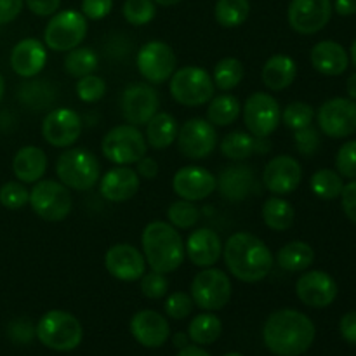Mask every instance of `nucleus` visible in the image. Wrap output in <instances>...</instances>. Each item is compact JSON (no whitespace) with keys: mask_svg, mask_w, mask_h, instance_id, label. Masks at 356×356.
I'll use <instances>...</instances> for the list:
<instances>
[{"mask_svg":"<svg viewBox=\"0 0 356 356\" xmlns=\"http://www.w3.org/2000/svg\"><path fill=\"white\" fill-rule=\"evenodd\" d=\"M82 132V120L75 110L70 108H56L49 111L42 122V136L45 141L56 148H68Z\"/></svg>","mask_w":356,"mask_h":356,"instance_id":"f3484780","label":"nucleus"},{"mask_svg":"<svg viewBox=\"0 0 356 356\" xmlns=\"http://www.w3.org/2000/svg\"><path fill=\"white\" fill-rule=\"evenodd\" d=\"M177 148L186 159L202 160L211 155L218 146L216 127L205 118H191L177 131Z\"/></svg>","mask_w":356,"mask_h":356,"instance_id":"ddd939ff","label":"nucleus"},{"mask_svg":"<svg viewBox=\"0 0 356 356\" xmlns=\"http://www.w3.org/2000/svg\"><path fill=\"white\" fill-rule=\"evenodd\" d=\"M169 80L174 101L183 106H202L214 97V80L200 66H183Z\"/></svg>","mask_w":356,"mask_h":356,"instance_id":"0eeeda50","label":"nucleus"},{"mask_svg":"<svg viewBox=\"0 0 356 356\" xmlns=\"http://www.w3.org/2000/svg\"><path fill=\"white\" fill-rule=\"evenodd\" d=\"M249 0H218L214 9L216 21L225 28H236L249 17Z\"/></svg>","mask_w":356,"mask_h":356,"instance_id":"c9c22d12","label":"nucleus"},{"mask_svg":"<svg viewBox=\"0 0 356 356\" xmlns=\"http://www.w3.org/2000/svg\"><path fill=\"white\" fill-rule=\"evenodd\" d=\"M106 94V82L97 75H87L76 82V96L83 103H96Z\"/></svg>","mask_w":356,"mask_h":356,"instance_id":"c03bdc74","label":"nucleus"},{"mask_svg":"<svg viewBox=\"0 0 356 356\" xmlns=\"http://www.w3.org/2000/svg\"><path fill=\"white\" fill-rule=\"evenodd\" d=\"M108 273L120 282H136L146 273V259L131 243H115L104 254Z\"/></svg>","mask_w":356,"mask_h":356,"instance_id":"6ab92c4d","label":"nucleus"},{"mask_svg":"<svg viewBox=\"0 0 356 356\" xmlns=\"http://www.w3.org/2000/svg\"><path fill=\"white\" fill-rule=\"evenodd\" d=\"M24 0H0V26L10 23L23 10Z\"/></svg>","mask_w":356,"mask_h":356,"instance_id":"6e6d98bb","label":"nucleus"},{"mask_svg":"<svg viewBox=\"0 0 356 356\" xmlns=\"http://www.w3.org/2000/svg\"><path fill=\"white\" fill-rule=\"evenodd\" d=\"M3 92H6V82H3L2 75H0V101H2V97H3Z\"/></svg>","mask_w":356,"mask_h":356,"instance_id":"69168bd1","label":"nucleus"},{"mask_svg":"<svg viewBox=\"0 0 356 356\" xmlns=\"http://www.w3.org/2000/svg\"><path fill=\"white\" fill-rule=\"evenodd\" d=\"M193 312V299L186 292H174L165 301V313L174 320H184Z\"/></svg>","mask_w":356,"mask_h":356,"instance_id":"49530a36","label":"nucleus"},{"mask_svg":"<svg viewBox=\"0 0 356 356\" xmlns=\"http://www.w3.org/2000/svg\"><path fill=\"white\" fill-rule=\"evenodd\" d=\"M167 218H169L170 225L177 229H190L200 221V211L193 202L188 200H177L170 204L169 211H167Z\"/></svg>","mask_w":356,"mask_h":356,"instance_id":"a19ab883","label":"nucleus"},{"mask_svg":"<svg viewBox=\"0 0 356 356\" xmlns=\"http://www.w3.org/2000/svg\"><path fill=\"white\" fill-rule=\"evenodd\" d=\"M312 65L322 75L337 76L350 65L346 49L334 40H322L312 49Z\"/></svg>","mask_w":356,"mask_h":356,"instance_id":"a878e982","label":"nucleus"},{"mask_svg":"<svg viewBox=\"0 0 356 356\" xmlns=\"http://www.w3.org/2000/svg\"><path fill=\"white\" fill-rule=\"evenodd\" d=\"M225 356H243V355H240V353H228V355H225Z\"/></svg>","mask_w":356,"mask_h":356,"instance_id":"774afa93","label":"nucleus"},{"mask_svg":"<svg viewBox=\"0 0 356 356\" xmlns=\"http://www.w3.org/2000/svg\"><path fill=\"white\" fill-rule=\"evenodd\" d=\"M287 17L291 28L298 33H318L332 17V2L330 0H291Z\"/></svg>","mask_w":356,"mask_h":356,"instance_id":"2eb2a0df","label":"nucleus"},{"mask_svg":"<svg viewBox=\"0 0 356 356\" xmlns=\"http://www.w3.org/2000/svg\"><path fill=\"white\" fill-rule=\"evenodd\" d=\"M313 118H315V110L312 104L302 103V101H294V103L287 104L285 110L282 111V122L285 127L292 129V131H299L308 125H312Z\"/></svg>","mask_w":356,"mask_h":356,"instance_id":"79ce46f5","label":"nucleus"},{"mask_svg":"<svg viewBox=\"0 0 356 356\" xmlns=\"http://www.w3.org/2000/svg\"><path fill=\"white\" fill-rule=\"evenodd\" d=\"M296 294L309 308H327L337 298V284L325 271H308L296 284Z\"/></svg>","mask_w":356,"mask_h":356,"instance_id":"412c9836","label":"nucleus"},{"mask_svg":"<svg viewBox=\"0 0 356 356\" xmlns=\"http://www.w3.org/2000/svg\"><path fill=\"white\" fill-rule=\"evenodd\" d=\"M56 174L66 188L87 191L96 186L101 177V167L96 156L82 148L66 149L56 162Z\"/></svg>","mask_w":356,"mask_h":356,"instance_id":"39448f33","label":"nucleus"},{"mask_svg":"<svg viewBox=\"0 0 356 356\" xmlns=\"http://www.w3.org/2000/svg\"><path fill=\"white\" fill-rule=\"evenodd\" d=\"M351 61H353V65L356 66V40L353 42V45H351Z\"/></svg>","mask_w":356,"mask_h":356,"instance_id":"338daca9","label":"nucleus"},{"mask_svg":"<svg viewBox=\"0 0 356 356\" xmlns=\"http://www.w3.org/2000/svg\"><path fill=\"white\" fill-rule=\"evenodd\" d=\"M233 294L232 280L218 268H205L191 282V299L205 312H218L229 302Z\"/></svg>","mask_w":356,"mask_h":356,"instance_id":"9d476101","label":"nucleus"},{"mask_svg":"<svg viewBox=\"0 0 356 356\" xmlns=\"http://www.w3.org/2000/svg\"><path fill=\"white\" fill-rule=\"evenodd\" d=\"M312 191L322 200H334V198L341 197L344 183L341 174L334 172L330 169H322L312 176Z\"/></svg>","mask_w":356,"mask_h":356,"instance_id":"58836bf2","label":"nucleus"},{"mask_svg":"<svg viewBox=\"0 0 356 356\" xmlns=\"http://www.w3.org/2000/svg\"><path fill=\"white\" fill-rule=\"evenodd\" d=\"M346 89H348V94H350L351 99L356 101V73H355V75H351L350 79H348Z\"/></svg>","mask_w":356,"mask_h":356,"instance_id":"680f3d73","label":"nucleus"},{"mask_svg":"<svg viewBox=\"0 0 356 356\" xmlns=\"http://www.w3.org/2000/svg\"><path fill=\"white\" fill-rule=\"evenodd\" d=\"M87 35V17L75 9L52 14L44 31V40L56 52H68L79 47Z\"/></svg>","mask_w":356,"mask_h":356,"instance_id":"6e6552de","label":"nucleus"},{"mask_svg":"<svg viewBox=\"0 0 356 356\" xmlns=\"http://www.w3.org/2000/svg\"><path fill=\"white\" fill-rule=\"evenodd\" d=\"M188 339H190V337H186L184 334H176V336H174V344L183 350V348L188 346Z\"/></svg>","mask_w":356,"mask_h":356,"instance_id":"e2e57ef3","label":"nucleus"},{"mask_svg":"<svg viewBox=\"0 0 356 356\" xmlns=\"http://www.w3.org/2000/svg\"><path fill=\"white\" fill-rule=\"evenodd\" d=\"M341 336L348 341L350 344L356 346V312H350L341 318L339 323Z\"/></svg>","mask_w":356,"mask_h":356,"instance_id":"4d7b16f0","label":"nucleus"},{"mask_svg":"<svg viewBox=\"0 0 356 356\" xmlns=\"http://www.w3.org/2000/svg\"><path fill=\"white\" fill-rule=\"evenodd\" d=\"M245 75V68H243L242 61L236 58H225L216 65L214 75V86L221 90H232L243 80Z\"/></svg>","mask_w":356,"mask_h":356,"instance_id":"4c0bfd02","label":"nucleus"},{"mask_svg":"<svg viewBox=\"0 0 356 356\" xmlns=\"http://www.w3.org/2000/svg\"><path fill=\"white\" fill-rule=\"evenodd\" d=\"M261 214H263L264 225L275 232H287L292 228L296 219L294 207L280 197L268 198L264 202Z\"/></svg>","mask_w":356,"mask_h":356,"instance_id":"473e14b6","label":"nucleus"},{"mask_svg":"<svg viewBox=\"0 0 356 356\" xmlns=\"http://www.w3.org/2000/svg\"><path fill=\"white\" fill-rule=\"evenodd\" d=\"M271 145L268 138H254L252 134L247 132L236 131L232 134H226L221 141V153L229 160L235 162H242L252 156L254 153H264L270 152Z\"/></svg>","mask_w":356,"mask_h":356,"instance_id":"bb28decb","label":"nucleus"},{"mask_svg":"<svg viewBox=\"0 0 356 356\" xmlns=\"http://www.w3.org/2000/svg\"><path fill=\"white\" fill-rule=\"evenodd\" d=\"M318 125L325 136L343 139L356 132V101L346 97H334L320 106Z\"/></svg>","mask_w":356,"mask_h":356,"instance_id":"4468645a","label":"nucleus"},{"mask_svg":"<svg viewBox=\"0 0 356 356\" xmlns=\"http://www.w3.org/2000/svg\"><path fill=\"white\" fill-rule=\"evenodd\" d=\"M122 13L129 24L145 26L155 17L156 7L153 0H125Z\"/></svg>","mask_w":356,"mask_h":356,"instance_id":"37998d69","label":"nucleus"},{"mask_svg":"<svg viewBox=\"0 0 356 356\" xmlns=\"http://www.w3.org/2000/svg\"><path fill=\"white\" fill-rule=\"evenodd\" d=\"M177 356H211L205 350H202L200 346H186L177 353Z\"/></svg>","mask_w":356,"mask_h":356,"instance_id":"052dcab7","label":"nucleus"},{"mask_svg":"<svg viewBox=\"0 0 356 356\" xmlns=\"http://www.w3.org/2000/svg\"><path fill=\"white\" fill-rule=\"evenodd\" d=\"M334 9L339 16H353L356 14V0H334Z\"/></svg>","mask_w":356,"mask_h":356,"instance_id":"bf43d9fd","label":"nucleus"},{"mask_svg":"<svg viewBox=\"0 0 356 356\" xmlns=\"http://www.w3.org/2000/svg\"><path fill=\"white\" fill-rule=\"evenodd\" d=\"M254 184V172L247 165H232L218 179L219 193L229 202H242L249 197Z\"/></svg>","mask_w":356,"mask_h":356,"instance_id":"cd10ccee","label":"nucleus"},{"mask_svg":"<svg viewBox=\"0 0 356 356\" xmlns=\"http://www.w3.org/2000/svg\"><path fill=\"white\" fill-rule=\"evenodd\" d=\"M30 205L35 214L49 222H59L72 212L73 200L68 188L63 183L40 179L30 191Z\"/></svg>","mask_w":356,"mask_h":356,"instance_id":"1a4fd4ad","label":"nucleus"},{"mask_svg":"<svg viewBox=\"0 0 356 356\" xmlns=\"http://www.w3.org/2000/svg\"><path fill=\"white\" fill-rule=\"evenodd\" d=\"M302 179V167L294 156L278 155L266 163L263 183L273 195H289L298 190Z\"/></svg>","mask_w":356,"mask_h":356,"instance_id":"aec40b11","label":"nucleus"},{"mask_svg":"<svg viewBox=\"0 0 356 356\" xmlns=\"http://www.w3.org/2000/svg\"><path fill=\"white\" fill-rule=\"evenodd\" d=\"M177 122L170 113H156L152 120L146 124V143L153 149H165L176 141L177 138Z\"/></svg>","mask_w":356,"mask_h":356,"instance_id":"7c9ffc66","label":"nucleus"},{"mask_svg":"<svg viewBox=\"0 0 356 356\" xmlns=\"http://www.w3.org/2000/svg\"><path fill=\"white\" fill-rule=\"evenodd\" d=\"M139 174L127 165H118L101 177L99 191L103 198L113 204L127 202L138 193Z\"/></svg>","mask_w":356,"mask_h":356,"instance_id":"5701e85b","label":"nucleus"},{"mask_svg":"<svg viewBox=\"0 0 356 356\" xmlns=\"http://www.w3.org/2000/svg\"><path fill=\"white\" fill-rule=\"evenodd\" d=\"M113 0H82V14L89 19L99 21L111 13Z\"/></svg>","mask_w":356,"mask_h":356,"instance_id":"3c124183","label":"nucleus"},{"mask_svg":"<svg viewBox=\"0 0 356 356\" xmlns=\"http://www.w3.org/2000/svg\"><path fill=\"white\" fill-rule=\"evenodd\" d=\"M28 6V9L31 10L37 16H52V14L58 13L59 6H61V0H24Z\"/></svg>","mask_w":356,"mask_h":356,"instance_id":"5fc2aeb1","label":"nucleus"},{"mask_svg":"<svg viewBox=\"0 0 356 356\" xmlns=\"http://www.w3.org/2000/svg\"><path fill=\"white\" fill-rule=\"evenodd\" d=\"M341 202H343L344 214L356 225V179L350 184H344L341 191Z\"/></svg>","mask_w":356,"mask_h":356,"instance_id":"864d4df0","label":"nucleus"},{"mask_svg":"<svg viewBox=\"0 0 356 356\" xmlns=\"http://www.w3.org/2000/svg\"><path fill=\"white\" fill-rule=\"evenodd\" d=\"M242 113L240 101L232 94H219L212 97L207 108V120L214 127H228Z\"/></svg>","mask_w":356,"mask_h":356,"instance_id":"72a5a7b5","label":"nucleus"},{"mask_svg":"<svg viewBox=\"0 0 356 356\" xmlns=\"http://www.w3.org/2000/svg\"><path fill=\"white\" fill-rule=\"evenodd\" d=\"M263 82L270 90H284L298 76V65L292 58L285 54H275L264 63L263 66Z\"/></svg>","mask_w":356,"mask_h":356,"instance_id":"c756f323","label":"nucleus"},{"mask_svg":"<svg viewBox=\"0 0 356 356\" xmlns=\"http://www.w3.org/2000/svg\"><path fill=\"white\" fill-rule=\"evenodd\" d=\"M131 334L141 346L160 348L167 343L170 329L167 320L153 309L138 312L131 320Z\"/></svg>","mask_w":356,"mask_h":356,"instance_id":"4be33fe9","label":"nucleus"},{"mask_svg":"<svg viewBox=\"0 0 356 356\" xmlns=\"http://www.w3.org/2000/svg\"><path fill=\"white\" fill-rule=\"evenodd\" d=\"M35 336L49 350L73 351L82 343L83 329L79 318L72 313L52 309L38 320Z\"/></svg>","mask_w":356,"mask_h":356,"instance_id":"20e7f679","label":"nucleus"},{"mask_svg":"<svg viewBox=\"0 0 356 356\" xmlns=\"http://www.w3.org/2000/svg\"><path fill=\"white\" fill-rule=\"evenodd\" d=\"M172 190L183 200L200 202L218 190V177L204 167L188 165L174 174Z\"/></svg>","mask_w":356,"mask_h":356,"instance_id":"a211bd4d","label":"nucleus"},{"mask_svg":"<svg viewBox=\"0 0 356 356\" xmlns=\"http://www.w3.org/2000/svg\"><path fill=\"white\" fill-rule=\"evenodd\" d=\"M136 65L143 79L149 83H163L176 72L177 58L169 44L160 40L146 42L136 56Z\"/></svg>","mask_w":356,"mask_h":356,"instance_id":"f8f14e48","label":"nucleus"},{"mask_svg":"<svg viewBox=\"0 0 356 356\" xmlns=\"http://www.w3.org/2000/svg\"><path fill=\"white\" fill-rule=\"evenodd\" d=\"M30 200V191L16 181H9L0 188V204L10 211H17V209L24 207Z\"/></svg>","mask_w":356,"mask_h":356,"instance_id":"a18cd8bd","label":"nucleus"},{"mask_svg":"<svg viewBox=\"0 0 356 356\" xmlns=\"http://www.w3.org/2000/svg\"><path fill=\"white\" fill-rule=\"evenodd\" d=\"M243 124L254 138H270L282 122V110L271 94L254 92L242 106Z\"/></svg>","mask_w":356,"mask_h":356,"instance_id":"9b49d317","label":"nucleus"},{"mask_svg":"<svg viewBox=\"0 0 356 356\" xmlns=\"http://www.w3.org/2000/svg\"><path fill=\"white\" fill-rule=\"evenodd\" d=\"M13 170L21 183H37L47 170V155L38 146H23L14 155Z\"/></svg>","mask_w":356,"mask_h":356,"instance_id":"c85d7f7f","label":"nucleus"},{"mask_svg":"<svg viewBox=\"0 0 356 356\" xmlns=\"http://www.w3.org/2000/svg\"><path fill=\"white\" fill-rule=\"evenodd\" d=\"M19 99L33 110H45L54 101V90L44 82H28L21 86Z\"/></svg>","mask_w":356,"mask_h":356,"instance_id":"ea45409f","label":"nucleus"},{"mask_svg":"<svg viewBox=\"0 0 356 356\" xmlns=\"http://www.w3.org/2000/svg\"><path fill=\"white\" fill-rule=\"evenodd\" d=\"M315 323L298 309H278L268 316L263 339L268 350L277 356H299L315 341Z\"/></svg>","mask_w":356,"mask_h":356,"instance_id":"f257e3e1","label":"nucleus"},{"mask_svg":"<svg viewBox=\"0 0 356 356\" xmlns=\"http://www.w3.org/2000/svg\"><path fill=\"white\" fill-rule=\"evenodd\" d=\"M222 332V323L212 313H202V315L195 316L191 320L190 327H188V337L193 343L200 344V346H207V344L216 343Z\"/></svg>","mask_w":356,"mask_h":356,"instance_id":"f704fd0d","label":"nucleus"},{"mask_svg":"<svg viewBox=\"0 0 356 356\" xmlns=\"http://www.w3.org/2000/svg\"><path fill=\"white\" fill-rule=\"evenodd\" d=\"M153 2L160 3V6H163V7H172V6H176V3H179L181 0H153Z\"/></svg>","mask_w":356,"mask_h":356,"instance_id":"0e129e2a","label":"nucleus"},{"mask_svg":"<svg viewBox=\"0 0 356 356\" xmlns=\"http://www.w3.org/2000/svg\"><path fill=\"white\" fill-rule=\"evenodd\" d=\"M336 165L341 176L356 179V141L344 143L336 156Z\"/></svg>","mask_w":356,"mask_h":356,"instance_id":"09e8293b","label":"nucleus"},{"mask_svg":"<svg viewBox=\"0 0 356 356\" xmlns=\"http://www.w3.org/2000/svg\"><path fill=\"white\" fill-rule=\"evenodd\" d=\"M313 261H315L313 247L306 242H299V240L284 245L277 254L278 266L285 271H292V273L308 270Z\"/></svg>","mask_w":356,"mask_h":356,"instance_id":"2f4dec72","label":"nucleus"},{"mask_svg":"<svg viewBox=\"0 0 356 356\" xmlns=\"http://www.w3.org/2000/svg\"><path fill=\"white\" fill-rule=\"evenodd\" d=\"M103 155L117 165L138 163L148 152V143L136 125H117L104 134L101 143Z\"/></svg>","mask_w":356,"mask_h":356,"instance_id":"423d86ee","label":"nucleus"},{"mask_svg":"<svg viewBox=\"0 0 356 356\" xmlns=\"http://www.w3.org/2000/svg\"><path fill=\"white\" fill-rule=\"evenodd\" d=\"M139 280H141L143 296L148 299H162L169 291V280L165 278V275L156 273V271L145 273Z\"/></svg>","mask_w":356,"mask_h":356,"instance_id":"de8ad7c7","label":"nucleus"},{"mask_svg":"<svg viewBox=\"0 0 356 356\" xmlns=\"http://www.w3.org/2000/svg\"><path fill=\"white\" fill-rule=\"evenodd\" d=\"M9 336L16 343H30L35 336V327L31 325L30 320H16L10 323Z\"/></svg>","mask_w":356,"mask_h":356,"instance_id":"603ef678","label":"nucleus"},{"mask_svg":"<svg viewBox=\"0 0 356 356\" xmlns=\"http://www.w3.org/2000/svg\"><path fill=\"white\" fill-rule=\"evenodd\" d=\"M97 68V56L89 47H75L65 58V72L73 79L92 75Z\"/></svg>","mask_w":356,"mask_h":356,"instance_id":"e433bc0d","label":"nucleus"},{"mask_svg":"<svg viewBox=\"0 0 356 356\" xmlns=\"http://www.w3.org/2000/svg\"><path fill=\"white\" fill-rule=\"evenodd\" d=\"M184 250H186V256L190 257L195 266L211 268L221 257L222 243L214 229L200 228L188 236Z\"/></svg>","mask_w":356,"mask_h":356,"instance_id":"b1692460","label":"nucleus"},{"mask_svg":"<svg viewBox=\"0 0 356 356\" xmlns=\"http://www.w3.org/2000/svg\"><path fill=\"white\" fill-rule=\"evenodd\" d=\"M294 143H296V148H298V152L301 153V155L309 156L318 149L320 136L318 132H316V129H313L312 125H308V127L296 131Z\"/></svg>","mask_w":356,"mask_h":356,"instance_id":"8fccbe9b","label":"nucleus"},{"mask_svg":"<svg viewBox=\"0 0 356 356\" xmlns=\"http://www.w3.org/2000/svg\"><path fill=\"white\" fill-rule=\"evenodd\" d=\"M222 254L229 273L245 284H257L273 270L275 259L270 247L252 233L238 232L229 236Z\"/></svg>","mask_w":356,"mask_h":356,"instance_id":"f03ea898","label":"nucleus"},{"mask_svg":"<svg viewBox=\"0 0 356 356\" xmlns=\"http://www.w3.org/2000/svg\"><path fill=\"white\" fill-rule=\"evenodd\" d=\"M122 115L132 125H146L159 113L160 97L149 83H132L122 94Z\"/></svg>","mask_w":356,"mask_h":356,"instance_id":"dca6fc26","label":"nucleus"},{"mask_svg":"<svg viewBox=\"0 0 356 356\" xmlns=\"http://www.w3.org/2000/svg\"><path fill=\"white\" fill-rule=\"evenodd\" d=\"M139 177H145V179H155L159 176V163L152 156H143L138 162V170Z\"/></svg>","mask_w":356,"mask_h":356,"instance_id":"13d9d810","label":"nucleus"},{"mask_svg":"<svg viewBox=\"0 0 356 356\" xmlns=\"http://www.w3.org/2000/svg\"><path fill=\"white\" fill-rule=\"evenodd\" d=\"M141 243L146 264H149L152 271L156 273H172L186 257L183 238L170 222L153 221L146 225Z\"/></svg>","mask_w":356,"mask_h":356,"instance_id":"7ed1b4c3","label":"nucleus"},{"mask_svg":"<svg viewBox=\"0 0 356 356\" xmlns=\"http://www.w3.org/2000/svg\"><path fill=\"white\" fill-rule=\"evenodd\" d=\"M47 63V52L44 44L37 38H24L14 45L10 52V66L14 73L23 79H31L44 70Z\"/></svg>","mask_w":356,"mask_h":356,"instance_id":"393cba45","label":"nucleus"}]
</instances>
